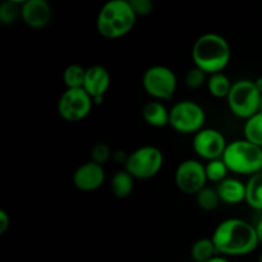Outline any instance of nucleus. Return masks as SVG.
I'll return each instance as SVG.
<instances>
[{
    "instance_id": "nucleus-1",
    "label": "nucleus",
    "mask_w": 262,
    "mask_h": 262,
    "mask_svg": "<svg viewBox=\"0 0 262 262\" xmlns=\"http://www.w3.org/2000/svg\"><path fill=\"white\" fill-rule=\"evenodd\" d=\"M211 239L222 256H246L258 247L255 225L238 217L223 220L215 228Z\"/></svg>"
},
{
    "instance_id": "nucleus-2",
    "label": "nucleus",
    "mask_w": 262,
    "mask_h": 262,
    "mask_svg": "<svg viewBox=\"0 0 262 262\" xmlns=\"http://www.w3.org/2000/svg\"><path fill=\"white\" fill-rule=\"evenodd\" d=\"M194 67L204 71L207 76L223 73L232 59L229 42L222 35L207 32L194 41L191 51Z\"/></svg>"
},
{
    "instance_id": "nucleus-3",
    "label": "nucleus",
    "mask_w": 262,
    "mask_h": 262,
    "mask_svg": "<svg viewBox=\"0 0 262 262\" xmlns=\"http://www.w3.org/2000/svg\"><path fill=\"white\" fill-rule=\"evenodd\" d=\"M137 18L129 0H112L100 9L96 18V30L104 38L118 40L135 28Z\"/></svg>"
},
{
    "instance_id": "nucleus-4",
    "label": "nucleus",
    "mask_w": 262,
    "mask_h": 262,
    "mask_svg": "<svg viewBox=\"0 0 262 262\" xmlns=\"http://www.w3.org/2000/svg\"><path fill=\"white\" fill-rule=\"evenodd\" d=\"M222 159L230 173L238 176L252 177L262 171V147L245 138L228 143Z\"/></svg>"
},
{
    "instance_id": "nucleus-5",
    "label": "nucleus",
    "mask_w": 262,
    "mask_h": 262,
    "mask_svg": "<svg viewBox=\"0 0 262 262\" xmlns=\"http://www.w3.org/2000/svg\"><path fill=\"white\" fill-rule=\"evenodd\" d=\"M227 102L234 117L247 120L261 112L262 95L256 87L255 81L239 79L233 83Z\"/></svg>"
},
{
    "instance_id": "nucleus-6",
    "label": "nucleus",
    "mask_w": 262,
    "mask_h": 262,
    "mask_svg": "<svg viewBox=\"0 0 262 262\" xmlns=\"http://www.w3.org/2000/svg\"><path fill=\"white\" fill-rule=\"evenodd\" d=\"M164 165V155L156 146L146 145L136 148L128 155L124 169L135 179L147 181L160 173Z\"/></svg>"
},
{
    "instance_id": "nucleus-7",
    "label": "nucleus",
    "mask_w": 262,
    "mask_h": 262,
    "mask_svg": "<svg viewBox=\"0 0 262 262\" xmlns=\"http://www.w3.org/2000/svg\"><path fill=\"white\" fill-rule=\"evenodd\" d=\"M142 87L148 96L156 101H169L176 95L178 78L173 69L156 64L145 71L142 76Z\"/></svg>"
},
{
    "instance_id": "nucleus-8",
    "label": "nucleus",
    "mask_w": 262,
    "mask_h": 262,
    "mask_svg": "<svg viewBox=\"0 0 262 262\" xmlns=\"http://www.w3.org/2000/svg\"><path fill=\"white\" fill-rule=\"evenodd\" d=\"M206 113L204 107L192 100L176 102L170 109L169 125L182 135H196L204 129Z\"/></svg>"
},
{
    "instance_id": "nucleus-9",
    "label": "nucleus",
    "mask_w": 262,
    "mask_h": 262,
    "mask_svg": "<svg viewBox=\"0 0 262 262\" xmlns=\"http://www.w3.org/2000/svg\"><path fill=\"white\" fill-rule=\"evenodd\" d=\"M58 114L71 123L86 119L94 107L92 97L83 89L66 90L58 100Z\"/></svg>"
},
{
    "instance_id": "nucleus-10",
    "label": "nucleus",
    "mask_w": 262,
    "mask_h": 262,
    "mask_svg": "<svg viewBox=\"0 0 262 262\" xmlns=\"http://www.w3.org/2000/svg\"><path fill=\"white\" fill-rule=\"evenodd\" d=\"M176 184L181 192L196 196L207 184L206 169L201 161L196 159H187L182 161L174 174Z\"/></svg>"
},
{
    "instance_id": "nucleus-11",
    "label": "nucleus",
    "mask_w": 262,
    "mask_h": 262,
    "mask_svg": "<svg viewBox=\"0 0 262 262\" xmlns=\"http://www.w3.org/2000/svg\"><path fill=\"white\" fill-rule=\"evenodd\" d=\"M228 142L225 136L215 128H204L193 136L192 147L201 159L206 161L222 159Z\"/></svg>"
},
{
    "instance_id": "nucleus-12",
    "label": "nucleus",
    "mask_w": 262,
    "mask_h": 262,
    "mask_svg": "<svg viewBox=\"0 0 262 262\" xmlns=\"http://www.w3.org/2000/svg\"><path fill=\"white\" fill-rule=\"evenodd\" d=\"M106 179L104 166L94 161L79 165L73 173V184L81 192H94L102 187Z\"/></svg>"
},
{
    "instance_id": "nucleus-13",
    "label": "nucleus",
    "mask_w": 262,
    "mask_h": 262,
    "mask_svg": "<svg viewBox=\"0 0 262 262\" xmlns=\"http://www.w3.org/2000/svg\"><path fill=\"white\" fill-rule=\"evenodd\" d=\"M53 18L50 4L45 0H27L22 3V17L26 26L33 30L45 28Z\"/></svg>"
},
{
    "instance_id": "nucleus-14",
    "label": "nucleus",
    "mask_w": 262,
    "mask_h": 262,
    "mask_svg": "<svg viewBox=\"0 0 262 262\" xmlns=\"http://www.w3.org/2000/svg\"><path fill=\"white\" fill-rule=\"evenodd\" d=\"M112 76L110 72L102 66H92L86 68L83 90L94 99V97L104 96L110 89Z\"/></svg>"
},
{
    "instance_id": "nucleus-15",
    "label": "nucleus",
    "mask_w": 262,
    "mask_h": 262,
    "mask_svg": "<svg viewBox=\"0 0 262 262\" xmlns=\"http://www.w3.org/2000/svg\"><path fill=\"white\" fill-rule=\"evenodd\" d=\"M220 201L228 205H238L246 201L247 186L241 179L228 177L216 186Z\"/></svg>"
},
{
    "instance_id": "nucleus-16",
    "label": "nucleus",
    "mask_w": 262,
    "mask_h": 262,
    "mask_svg": "<svg viewBox=\"0 0 262 262\" xmlns=\"http://www.w3.org/2000/svg\"><path fill=\"white\" fill-rule=\"evenodd\" d=\"M142 118L148 125L154 128L166 127L170 119V109H168L164 102L152 100L142 107Z\"/></svg>"
},
{
    "instance_id": "nucleus-17",
    "label": "nucleus",
    "mask_w": 262,
    "mask_h": 262,
    "mask_svg": "<svg viewBox=\"0 0 262 262\" xmlns=\"http://www.w3.org/2000/svg\"><path fill=\"white\" fill-rule=\"evenodd\" d=\"M135 178L127 170H118L110 181V188L117 199H127L133 191Z\"/></svg>"
},
{
    "instance_id": "nucleus-18",
    "label": "nucleus",
    "mask_w": 262,
    "mask_h": 262,
    "mask_svg": "<svg viewBox=\"0 0 262 262\" xmlns=\"http://www.w3.org/2000/svg\"><path fill=\"white\" fill-rule=\"evenodd\" d=\"M207 91L215 99H227L230 94L233 83L225 73H215L207 78Z\"/></svg>"
},
{
    "instance_id": "nucleus-19",
    "label": "nucleus",
    "mask_w": 262,
    "mask_h": 262,
    "mask_svg": "<svg viewBox=\"0 0 262 262\" xmlns=\"http://www.w3.org/2000/svg\"><path fill=\"white\" fill-rule=\"evenodd\" d=\"M217 255L219 253L211 238L197 239L191 247V258L194 262H207Z\"/></svg>"
},
{
    "instance_id": "nucleus-20",
    "label": "nucleus",
    "mask_w": 262,
    "mask_h": 262,
    "mask_svg": "<svg viewBox=\"0 0 262 262\" xmlns=\"http://www.w3.org/2000/svg\"><path fill=\"white\" fill-rule=\"evenodd\" d=\"M246 186V204L253 210H262V171L251 177Z\"/></svg>"
},
{
    "instance_id": "nucleus-21",
    "label": "nucleus",
    "mask_w": 262,
    "mask_h": 262,
    "mask_svg": "<svg viewBox=\"0 0 262 262\" xmlns=\"http://www.w3.org/2000/svg\"><path fill=\"white\" fill-rule=\"evenodd\" d=\"M243 136L248 142L262 147V112H258L257 114L246 120Z\"/></svg>"
},
{
    "instance_id": "nucleus-22",
    "label": "nucleus",
    "mask_w": 262,
    "mask_h": 262,
    "mask_svg": "<svg viewBox=\"0 0 262 262\" xmlns=\"http://www.w3.org/2000/svg\"><path fill=\"white\" fill-rule=\"evenodd\" d=\"M84 77H86V68L79 64H71L63 72V82L67 90L83 89Z\"/></svg>"
},
{
    "instance_id": "nucleus-23",
    "label": "nucleus",
    "mask_w": 262,
    "mask_h": 262,
    "mask_svg": "<svg viewBox=\"0 0 262 262\" xmlns=\"http://www.w3.org/2000/svg\"><path fill=\"white\" fill-rule=\"evenodd\" d=\"M22 3L17 0H8V2L2 3L0 4V23L5 26L14 25L22 17Z\"/></svg>"
},
{
    "instance_id": "nucleus-24",
    "label": "nucleus",
    "mask_w": 262,
    "mask_h": 262,
    "mask_svg": "<svg viewBox=\"0 0 262 262\" xmlns=\"http://www.w3.org/2000/svg\"><path fill=\"white\" fill-rule=\"evenodd\" d=\"M196 202L200 209L204 210V211H214L217 209L222 201H220L216 188L206 186L196 194Z\"/></svg>"
},
{
    "instance_id": "nucleus-25",
    "label": "nucleus",
    "mask_w": 262,
    "mask_h": 262,
    "mask_svg": "<svg viewBox=\"0 0 262 262\" xmlns=\"http://www.w3.org/2000/svg\"><path fill=\"white\" fill-rule=\"evenodd\" d=\"M205 169H206V177L207 181L212 182V183H217L223 182L224 179L228 178V173H230L229 169L227 168L223 159H217V160L207 161L205 164Z\"/></svg>"
},
{
    "instance_id": "nucleus-26",
    "label": "nucleus",
    "mask_w": 262,
    "mask_h": 262,
    "mask_svg": "<svg viewBox=\"0 0 262 262\" xmlns=\"http://www.w3.org/2000/svg\"><path fill=\"white\" fill-rule=\"evenodd\" d=\"M207 78L209 77H207V74L204 71H201L197 67H193V68H191L187 72L184 81H186L187 87L192 90H197L201 86H204L205 83H207Z\"/></svg>"
},
{
    "instance_id": "nucleus-27",
    "label": "nucleus",
    "mask_w": 262,
    "mask_h": 262,
    "mask_svg": "<svg viewBox=\"0 0 262 262\" xmlns=\"http://www.w3.org/2000/svg\"><path fill=\"white\" fill-rule=\"evenodd\" d=\"M112 156V150L109 146L104 142H99L92 147L91 150V161L104 165Z\"/></svg>"
},
{
    "instance_id": "nucleus-28",
    "label": "nucleus",
    "mask_w": 262,
    "mask_h": 262,
    "mask_svg": "<svg viewBox=\"0 0 262 262\" xmlns=\"http://www.w3.org/2000/svg\"><path fill=\"white\" fill-rule=\"evenodd\" d=\"M133 10L137 17H146L154 10V4L151 0H129Z\"/></svg>"
},
{
    "instance_id": "nucleus-29",
    "label": "nucleus",
    "mask_w": 262,
    "mask_h": 262,
    "mask_svg": "<svg viewBox=\"0 0 262 262\" xmlns=\"http://www.w3.org/2000/svg\"><path fill=\"white\" fill-rule=\"evenodd\" d=\"M10 227V216L5 210H0V234H4Z\"/></svg>"
},
{
    "instance_id": "nucleus-30",
    "label": "nucleus",
    "mask_w": 262,
    "mask_h": 262,
    "mask_svg": "<svg viewBox=\"0 0 262 262\" xmlns=\"http://www.w3.org/2000/svg\"><path fill=\"white\" fill-rule=\"evenodd\" d=\"M128 155H129V154H125L124 151H117L115 154H113V159H114L117 163L125 164V161H127L128 159Z\"/></svg>"
},
{
    "instance_id": "nucleus-31",
    "label": "nucleus",
    "mask_w": 262,
    "mask_h": 262,
    "mask_svg": "<svg viewBox=\"0 0 262 262\" xmlns=\"http://www.w3.org/2000/svg\"><path fill=\"white\" fill-rule=\"evenodd\" d=\"M255 229H256V233H257L258 242H260V245H262V219L258 220L257 224L255 225Z\"/></svg>"
},
{
    "instance_id": "nucleus-32",
    "label": "nucleus",
    "mask_w": 262,
    "mask_h": 262,
    "mask_svg": "<svg viewBox=\"0 0 262 262\" xmlns=\"http://www.w3.org/2000/svg\"><path fill=\"white\" fill-rule=\"evenodd\" d=\"M207 262H230L229 260H228V257H225V256H222V255H217L215 256L212 260L207 261Z\"/></svg>"
},
{
    "instance_id": "nucleus-33",
    "label": "nucleus",
    "mask_w": 262,
    "mask_h": 262,
    "mask_svg": "<svg viewBox=\"0 0 262 262\" xmlns=\"http://www.w3.org/2000/svg\"><path fill=\"white\" fill-rule=\"evenodd\" d=\"M255 84H256V87H257L258 91H260L261 95H262V77H258V78L256 79Z\"/></svg>"
},
{
    "instance_id": "nucleus-34",
    "label": "nucleus",
    "mask_w": 262,
    "mask_h": 262,
    "mask_svg": "<svg viewBox=\"0 0 262 262\" xmlns=\"http://www.w3.org/2000/svg\"><path fill=\"white\" fill-rule=\"evenodd\" d=\"M258 262H262V253L260 255V257H258Z\"/></svg>"
},
{
    "instance_id": "nucleus-35",
    "label": "nucleus",
    "mask_w": 262,
    "mask_h": 262,
    "mask_svg": "<svg viewBox=\"0 0 262 262\" xmlns=\"http://www.w3.org/2000/svg\"><path fill=\"white\" fill-rule=\"evenodd\" d=\"M261 112H262V104H261Z\"/></svg>"
}]
</instances>
